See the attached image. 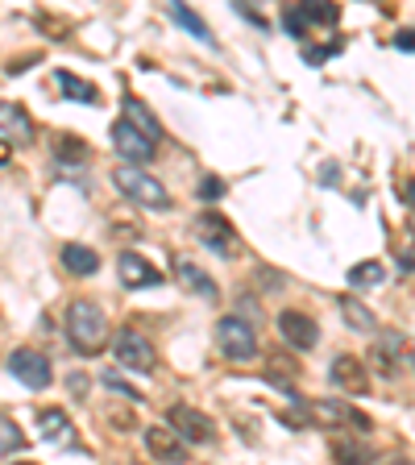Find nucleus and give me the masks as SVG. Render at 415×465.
<instances>
[{
  "label": "nucleus",
  "instance_id": "obj_1",
  "mask_svg": "<svg viewBox=\"0 0 415 465\" xmlns=\"http://www.w3.org/2000/svg\"><path fill=\"white\" fill-rule=\"evenodd\" d=\"M67 337H71V349L84 353V358H96L100 349L108 345V320L100 312V303L92 300H75L67 308Z\"/></svg>",
  "mask_w": 415,
  "mask_h": 465
},
{
  "label": "nucleus",
  "instance_id": "obj_2",
  "mask_svg": "<svg viewBox=\"0 0 415 465\" xmlns=\"http://www.w3.org/2000/svg\"><path fill=\"white\" fill-rule=\"evenodd\" d=\"M113 183L116 192L125 195V200H133L137 208H150V213H171V192H166L163 183H158L150 171H142V166H116L113 171Z\"/></svg>",
  "mask_w": 415,
  "mask_h": 465
},
{
  "label": "nucleus",
  "instance_id": "obj_3",
  "mask_svg": "<svg viewBox=\"0 0 415 465\" xmlns=\"http://www.w3.org/2000/svg\"><path fill=\"white\" fill-rule=\"evenodd\" d=\"M166 420H171V432L183 440V445H212L216 440V420L203 416L200 407L192 403H174L171 411H166Z\"/></svg>",
  "mask_w": 415,
  "mask_h": 465
},
{
  "label": "nucleus",
  "instance_id": "obj_4",
  "mask_svg": "<svg viewBox=\"0 0 415 465\" xmlns=\"http://www.w3.org/2000/svg\"><path fill=\"white\" fill-rule=\"evenodd\" d=\"M216 349H221L224 358H232V361H250L253 353H258V332H253L250 320L224 316L221 324H216Z\"/></svg>",
  "mask_w": 415,
  "mask_h": 465
},
{
  "label": "nucleus",
  "instance_id": "obj_5",
  "mask_svg": "<svg viewBox=\"0 0 415 465\" xmlns=\"http://www.w3.org/2000/svg\"><path fill=\"white\" fill-rule=\"evenodd\" d=\"M113 353H116V361H121L125 370H133V374H150V370L158 366V353H154V345H150V337H142L137 329L116 332Z\"/></svg>",
  "mask_w": 415,
  "mask_h": 465
},
{
  "label": "nucleus",
  "instance_id": "obj_6",
  "mask_svg": "<svg viewBox=\"0 0 415 465\" xmlns=\"http://www.w3.org/2000/svg\"><path fill=\"white\" fill-rule=\"evenodd\" d=\"M9 374L29 391H46L50 378H54V366H50V358L38 353V349H13L9 353Z\"/></svg>",
  "mask_w": 415,
  "mask_h": 465
},
{
  "label": "nucleus",
  "instance_id": "obj_7",
  "mask_svg": "<svg viewBox=\"0 0 415 465\" xmlns=\"http://www.w3.org/2000/svg\"><path fill=\"white\" fill-rule=\"evenodd\" d=\"M195 232H200V242L208 245L216 258H237V253H242V237H237V229H232L221 213H200Z\"/></svg>",
  "mask_w": 415,
  "mask_h": 465
},
{
  "label": "nucleus",
  "instance_id": "obj_8",
  "mask_svg": "<svg viewBox=\"0 0 415 465\" xmlns=\"http://www.w3.org/2000/svg\"><path fill=\"white\" fill-rule=\"evenodd\" d=\"M308 411H311L316 424H337V428H358V432H370L366 411H358V407H349V403H337V399H316V403H308Z\"/></svg>",
  "mask_w": 415,
  "mask_h": 465
},
{
  "label": "nucleus",
  "instance_id": "obj_9",
  "mask_svg": "<svg viewBox=\"0 0 415 465\" xmlns=\"http://www.w3.org/2000/svg\"><path fill=\"white\" fill-rule=\"evenodd\" d=\"M279 332H282V341H287L291 349H316V341H320V324L308 316V312H295V308H287V312H279Z\"/></svg>",
  "mask_w": 415,
  "mask_h": 465
},
{
  "label": "nucleus",
  "instance_id": "obj_10",
  "mask_svg": "<svg viewBox=\"0 0 415 465\" xmlns=\"http://www.w3.org/2000/svg\"><path fill=\"white\" fill-rule=\"evenodd\" d=\"M113 150H116L121 158H125L129 166H142V163H150V158H154L158 145L150 142V137L137 134L133 125H125V121H116V125H113Z\"/></svg>",
  "mask_w": 415,
  "mask_h": 465
},
{
  "label": "nucleus",
  "instance_id": "obj_11",
  "mask_svg": "<svg viewBox=\"0 0 415 465\" xmlns=\"http://www.w3.org/2000/svg\"><path fill=\"white\" fill-rule=\"evenodd\" d=\"M145 449H150V457H154V461H163V465H183L187 461V445L183 440H179V436L171 432V428H145Z\"/></svg>",
  "mask_w": 415,
  "mask_h": 465
},
{
  "label": "nucleus",
  "instance_id": "obj_12",
  "mask_svg": "<svg viewBox=\"0 0 415 465\" xmlns=\"http://www.w3.org/2000/svg\"><path fill=\"white\" fill-rule=\"evenodd\" d=\"M116 271H121V282L125 287H158L163 282V274L154 271V262L142 258V253H121V262H116Z\"/></svg>",
  "mask_w": 415,
  "mask_h": 465
},
{
  "label": "nucleus",
  "instance_id": "obj_13",
  "mask_svg": "<svg viewBox=\"0 0 415 465\" xmlns=\"http://www.w3.org/2000/svg\"><path fill=\"white\" fill-rule=\"evenodd\" d=\"M332 382H337L341 391H349V395H366L370 378H366V370H361V358L337 353V358H332Z\"/></svg>",
  "mask_w": 415,
  "mask_h": 465
},
{
  "label": "nucleus",
  "instance_id": "obj_14",
  "mask_svg": "<svg viewBox=\"0 0 415 465\" xmlns=\"http://www.w3.org/2000/svg\"><path fill=\"white\" fill-rule=\"evenodd\" d=\"M0 129L17 137V142H34V116L21 104H13V100H0Z\"/></svg>",
  "mask_w": 415,
  "mask_h": 465
},
{
  "label": "nucleus",
  "instance_id": "obj_15",
  "mask_svg": "<svg viewBox=\"0 0 415 465\" xmlns=\"http://www.w3.org/2000/svg\"><path fill=\"white\" fill-rule=\"evenodd\" d=\"M125 125H133L142 137H150V142L158 145V137H163V125L154 121V113L142 104L137 96H125Z\"/></svg>",
  "mask_w": 415,
  "mask_h": 465
},
{
  "label": "nucleus",
  "instance_id": "obj_16",
  "mask_svg": "<svg viewBox=\"0 0 415 465\" xmlns=\"http://www.w3.org/2000/svg\"><path fill=\"white\" fill-rule=\"evenodd\" d=\"M174 274H179V282H183L187 291H195V295H203V300H216V295H221V287H216L212 279H208V274L200 271V266H195V262H174Z\"/></svg>",
  "mask_w": 415,
  "mask_h": 465
},
{
  "label": "nucleus",
  "instance_id": "obj_17",
  "mask_svg": "<svg viewBox=\"0 0 415 465\" xmlns=\"http://www.w3.org/2000/svg\"><path fill=\"white\" fill-rule=\"evenodd\" d=\"M399 349H403V337L399 332H382V341L374 345V353H370V361H374L378 374H395L399 370Z\"/></svg>",
  "mask_w": 415,
  "mask_h": 465
},
{
  "label": "nucleus",
  "instance_id": "obj_18",
  "mask_svg": "<svg viewBox=\"0 0 415 465\" xmlns=\"http://www.w3.org/2000/svg\"><path fill=\"white\" fill-rule=\"evenodd\" d=\"M38 424H42V432H46V440H54V445H63V449H71L75 445V428H71V420L58 411V407H50V411H42L38 416Z\"/></svg>",
  "mask_w": 415,
  "mask_h": 465
},
{
  "label": "nucleus",
  "instance_id": "obj_19",
  "mask_svg": "<svg viewBox=\"0 0 415 465\" xmlns=\"http://www.w3.org/2000/svg\"><path fill=\"white\" fill-rule=\"evenodd\" d=\"M341 465H370L374 461V445H366L361 436H337V445H332Z\"/></svg>",
  "mask_w": 415,
  "mask_h": 465
},
{
  "label": "nucleus",
  "instance_id": "obj_20",
  "mask_svg": "<svg viewBox=\"0 0 415 465\" xmlns=\"http://www.w3.org/2000/svg\"><path fill=\"white\" fill-rule=\"evenodd\" d=\"M63 266H67L71 274H96L100 271V253L87 250V245H63Z\"/></svg>",
  "mask_w": 415,
  "mask_h": 465
},
{
  "label": "nucleus",
  "instance_id": "obj_21",
  "mask_svg": "<svg viewBox=\"0 0 415 465\" xmlns=\"http://www.w3.org/2000/svg\"><path fill=\"white\" fill-rule=\"evenodd\" d=\"M171 17L179 21V25H183L187 34H195V38H200L203 46H212V42H216V38H212V29H208V21H203L200 13L192 9V5H171Z\"/></svg>",
  "mask_w": 415,
  "mask_h": 465
},
{
  "label": "nucleus",
  "instance_id": "obj_22",
  "mask_svg": "<svg viewBox=\"0 0 415 465\" xmlns=\"http://www.w3.org/2000/svg\"><path fill=\"white\" fill-rule=\"evenodd\" d=\"M54 79H58V87H63V96H67V100H79V104H96V100H100L96 87L87 84V79H75L71 71H58Z\"/></svg>",
  "mask_w": 415,
  "mask_h": 465
},
{
  "label": "nucleus",
  "instance_id": "obj_23",
  "mask_svg": "<svg viewBox=\"0 0 415 465\" xmlns=\"http://www.w3.org/2000/svg\"><path fill=\"white\" fill-rule=\"evenodd\" d=\"M387 279V266L382 262H358L353 271H349V287H378V282Z\"/></svg>",
  "mask_w": 415,
  "mask_h": 465
},
{
  "label": "nucleus",
  "instance_id": "obj_24",
  "mask_svg": "<svg viewBox=\"0 0 415 465\" xmlns=\"http://www.w3.org/2000/svg\"><path fill=\"white\" fill-rule=\"evenodd\" d=\"M341 316L349 320V329H358V332H378L374 312H366L358 300H341Z\"/></svg>",
  "mask_w": 415,
  "mask_h": 465
},
{
  "label": "nucleus",
  "instance_id": "obj_25",
  "mask_svg": "<svg viewBox=\"0 0 415 465\" xmlns=\"http://www.w3.org/2000/svg\"><path fill=\"white\" fill-rule=\"evenodd\" d=\"M17 449H25V432L13 416H0V457L17 453Z\"/></svg>",
  "mask_w": 415,
  "mask_h": 465
},
{
  "label": "nucleus",
  "instance_id": "obj_26",
  "mask_svg": "<svg viewBox=\"0 0 415 465\" xmlns=\"http://www.w3.org/2000/svg\"><path fill=\"white\" fill-rule=\"evenodd\" d=\"M303 17H308V25H337L341 21V9L337 5H300Z\"/></svg>",
  "mask_w": 415,
  "mask_h": 465
},
{
  "label": "nucleus",
  "instance_id": "obj_27",
  "mask_svg": "<svg viewBox=\"0 0 415 465\" xmlns=\"http://www.w3.org/2000/svg\"><path fill=\"white\" fill-rule=\"evenodd\" d=\"M282 25H287V34L291 38H308V17H303V9L300 5H291V9H282Z\"/></svg>",
  "mask_w": 415,
  "mask_h": 465
},
{
  "label": "nucleus",
  "instance_id": "obj_28",
  "mask_svg": "<svg viewBox=\"0 0 415 465\" xmlns=\"http://www.w3.org/2000/svg\"><path fill=\"white\" fill-rule=\"evenodd\" d=\"M104 387H108V391H116V395L133 399V403H142V395H137V391L129 387V382H121V378H116V374H104Z\"/></svg>",
  "mask_w": 415,
  "mask_h": 465
},
{
  "label": "nucleus",
  "instance_id": "obj_29",
  "mask_svg": "<svg viewBox=\"0 0 415 465\" xmlns=\"http://www.w3.org/2000/svg\"><path fill=\"white\" fill-rule=\"evenodd\" d=\"M200 195H203V200H221V195H224V183H221V179H203V183H200Z\"/></svg>",
  "mask_w": 415,
  "mask_h": 465
},
{
  "label": "nucleus",
  "instance_id": "obj_30",
  "mask_svg": "<svg viewBox=\"0 0 415 465\" xmlns=\"http://www.w3.org/2000/svg\"><path fill=\"white\" fill-rule=\"evenodd\" d=\"M329 54H337V46H324V50H303V58H308V63H324V58H329Z\"/></svg>",
  "mask_w": 415,
  "mask_h": 465
},
{
  "label": "nucleus",
  "instance_id": "obj_31",
  "mask_svg": "<svg viewBox=\"0 0 415 465\" xmlns=\"http://www.w3.org/2000/svg\"><path fill=\"white\" fill-rule=\"evenodd\" d=\"M395 46L399 50H415V29H403V34L395 38Z\"/></svg>",
  "mask_w": 415,
  "mask_h": 465
},
{
  "label": "nucleus",
  "instance_id": "obj_32",
  "mask_svg": "<svg viewBox=\"0 0 415 465\" xmlns=\"http://www.w3.org/2000/svg\"><path fill=\"white\" fill-rule=\"evenodd\" d=\"M71 391H75V395H87V378L75 374V378H71Z\"/></svg>",
  "mask_w": 415,
  "mask_h": 465
},
{
  "label": "nucleus",
  "instance_id": "obj_33",
  "mask_svg": "<svg viewBox=\"0 0 415 465\" xmlns=\"http://www.w3.org/2000/svg\"><path fill=\"white\" fill-rule=\"evenodd\" d=\"M9 158H13V150H9V142H0V166L9 163Z\"/></svg>",
  "mask_w": 415,
  "mask_h": 465
},
{
  "label": "nucleus",
  "instance_id": "obj_34",
  "mask_svg": "<svg viewBox=\"0 0 415 465\" xmlns=\"http://www.w3.org/2000/svg\"><path fill=\"white\" fill-rule=\"evenodd\" d=\"M407 203H411V213H415V179L407 183Z\"/></svg>",
  "mask_w": 415,
  "mask_h": 465
},
{
  "label": "nucleus",
  "instance_id": "obj_35",
  "mask_svg": "<svg viewBox=\"0 0 415 465\" xmlns=\"http://www.w3.org/2000/svg\"><path fill=\"white\" fill-rule=\"evenodd\" d=\"M411 361H415V349H411Z\"/></svg>",
  "mask_w": 415,
  "mask_h": 465
},
{
  "label": "nucleus",
  "instance_id": "obj_36",
  "mask_svg": "<svg viewBox=\"0 0 415 465\" xmlns=\"http://www.w3.org/2000/svg\"><path fill=\"white\" fill-rule=\"evenodd\" d=\"M17 465H29V461H17Z\"/></svg>",
  "mask_w": 415,
  "mask_h": 465
},
{
  "label": "nucleus",
  "instance_id": "obj_37",
  "mask_svg": "<svg viewBox=\"0 0 415 465\" xmlns=\"http://www.w3.org/2000/svg\"><path fill=\"white\" fill-rule=\"evenodd\" d=\"M395 465H403V461H395Z\"/></svg>",
  "mask_w": 415,
  "mask_h": 465
},
{
  "label": "nucleus",
  "instance_id": "obj_38",
  "mask_svg": "<svg viewBox=\"0 0 415 465\" xmlns=\"http://www.w3.org/2000/svg\"><path fill=\"white\" fill-rule=\"evenodd\" d=\"M411 229H415V224H411Z\"/></svg>",
  "mask_w": 415,
  "mask_h": 465
}]
</instances>
